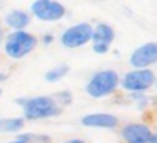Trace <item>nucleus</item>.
<instances>
[{
	"label": "nucleus",
	"instance_id": "f257e3e1",
	"mask_svg": "<svg viewBox=\"0 0 157 143\" xmlns=\"http://www.w3.org/2000/svg\"><path fill=\"white\" fill-rule=\"evenodd\" d=\"M17 105L22 108V118L25 121H41V119H51L63 113V108L56 103L52 96L39 94L31 98H19L15 99Z\"/></svg>",
	"mask_w": 157,
	"mask_h": 143
},
{
	"label": "nucleus",
	"instance_id": "f03ea898",
	"mask_svg": "<svg viewBox=\"0 0 157 143\" xmlns=\"http://www.w3.org/2000/svg\"><path fill=\"white\" fill-rule=\"evenodd\" d=\"M120 88V74L115 69H101L90 76L85 86V91L90 98L103 99L115 94Z\"/></svg>",
	"mask_w": 157,
	"mask_h": 143
},
{
	"label": "nucleus",
	"instance_id": "7ed1b4c3",
	"mask_svg": "<svg viewBox=\"0 0 157 143\" xmlns=\"http://www.w3.org/2000/svg\"><path fill=\"white\" fill-rule=\"evenodd\" d=\"M2 44H4L5 56L14 61H19V59H24L25 56H29L31 52H34L39 41L29 31H15L5 34Z\"/></svg>",
	"mask_w": 157,
	"mask_h": 143
},
{
	"label": "nucleus",
	"instance_id": "20e7f679",
	"mask_svg": "<svg viewBox=\"0 0 157 143\" xmlns=\"http://www.w3.org/2000/svg\"><path fill=\"white\" fill-rule=\"evenodd\" d=\"M155 72L152 69H130L120 76V88L128 94H147L154 88Z\"/></svg>",
	"mask_w": 157,
	"mask_h": 143
},
{
	"label": "nucleus",
	"instance_id": "39448f33",
	"mask_svg": "<svg viewBox=\"0 0 157 143\" xmlns=\"http://www.w3.org/2000/svg\"><path fill=\"white\" fill-rule=\"evenodd\" d=\"M93 37V24L90 22H78L66 27L59 35V42L66 49H79L91 42Z\"/></svg>",
	"mask_w": 157,
	"mask_h": 143
},
{
	"label": "nucleus",
	"instance_id": "423d86ee",
	"mask_svg": "<svg viewBox=\"0 0 157 143\" xmlns=\"http://www.w3.org/2000/svg\"><path fill=\"white\" fill-rule=\"evenodd\" d=\"M29 14L39 22H58L66 15V7L58 0H34L29 5Z\"/></svg>",
	"mask_w": 157,
	"mask_h": 143
},
{
	"label": "nucleus",
	"instance_id": "0eeeda50",
	"mask_svg": "<svg viewBox=\"0 0 157 143\" xmlns=\"http://www.w3.org/2000/svg\"><path fill=\"white\" fill-rule=\"evenodd\" d=\"M128 64L132 69H152L157 64V42H144L137 46L128 57Z\"/></svg>",
	"mask_w": 157,
	"mask_h": 143
},
{
	"label": "nucleus",
	"instance_id": "6e6552de",
	"mask_svg": "<svg viewBox=\"0 0 157 143\" xmlns=\"http://www.w3.org/2000/svg\"><path fill=\"white\" fill-rule=\"evenodd\" d=\"M115 41V29L106 22H98L93 25V37H91V47L95 54H106L110 51V46Z\"/></svg>",
	"mask_w": 157,
	"mask_h": 143
},
{
	"label": "nucleus",
	"instance_id": "1a4fd4ad",
	"mask_svg": "<svg viewBox=\"0 0 157 143\" xmlns=\"http://www.w3.org/2000/svg\"><path fill=\"white\" fill-rule=\"evenodd\" d=\"M152 128L147 123H127L120 130L123 143H149L152 138Z\"/></svg>",
	"mask_w": 157,
	"mask_h": 143
},
{
	"label": "nucleus",
	"instance_id": "9d476101",
	"mask_svg": "<svg viewBox=\"0 0 157 143\" xmlns=\"http://www.w3.org/2000/svg\"><path fill=\"white\" fill-rule=\"evenodd\" d=\"M83 126L88 128H103V130H113L120 125L118 116L112 113H88L79 119Z\"/></svg>",
	"mask_w": 157,
	"mask_h": 143
},
{
	"label": "nucleus",
	"instance_id": "9b49d317",
	"mask_svg": "<svg viewBox=\"0 0 157 143\" xmlns=\"http://www.w3.org/2000/svg\"><path fill=\"white\" fill-rule=\"evenodd\" d=\"M31 22H32L31 14H29V10H24V9H12L4 17V25L10 29V32L27 31Z\"/></svg>",
	"mask_w": 157,
	"mask_h": 143
},
{
	"label": "nucleus",
	"instance_id": "f8f14e48",
	"mask_svg": "<svg viewBox=\"0 0 157 143\" xmlns=\"http://www.w3.org/2000/svg\"><path fill=\"white\" fill-rule=\"evenodd\" d=\"M25 126V119L22 116H7L0 118V133L4 135H19Z\"/></svg>",
	"mask_w": 157,
	"mask_h": 143
},
{
	"label": "nucleus",
	"instance_id": "ddd939ff",
	"mask_svg": "<svg viewBox=\"0 0 157 143\" xmlns=\"http://www.w3.org/2000/svg\"><path fill=\"white\" fill-rule=\"evenodd\" d=\"M68 72H69V66L64 64V62H59V64L52 66L51 69H48L44 72V79L48 82H51V84H54V82L63 81L68 76Z\"/></svg>",
	"mask_w": 157,
	"mask_h": 143
},
{
	"label": "nucleus",
	"instance_id": "4468645a",
	"mask_svg": "<svg viewBox=\"0 0 157 143\" xmlns=\"http://www.w3.org/2000/svg\"><path fill=\"white\" fill-rule=\"evenodd\" d=\"M52 98L56 99V103H58L61 108H64V106H69L73 103V93L68 91V89H63V91H58Z\"/></svg>",
	"mask_w": 157,
	"mask_h": 143
},
{
	"label": "nucleus",
	"instance_id": "2eb2a0df",
	"mask_svg": "<svg viewBox=\"0 0 157 143\" xmlns=\"http://www.w3.org/2000/svg\"><path fill=\"white\" fill-rule=\"evenodd\" d=\"M17 138L24 140L25 143H51V138L44 135H34V133H24V135H19Z\"/></svg>",
	"mask_w": 157,
	"mask_h": 143
},
{
	"label": "nucleus",
	"instance_id": "dca6fc26",
	"mask_svg": "<svg viewBox=\"0 0 157 143\" xmlns=\"http://www.w3.org/2000/svg\"><path fill=\"white\" fill-rule=\"evenodd\" d=\"M61 143H88V141H85V140H81V138H69V140H64V141H61Z\"/></svg>",
	"mask_w": 157,
	"mask_h": 143
},
{
	"label": "nucleus",
	"instance_id": "f3484780",
	"mask_svg": "<svg viewBox=\"0 0 157 143\" xmlns=\"http://www.w3.org/2000/svg\"><path fill=\"white\" fill-rule=\"evenodd\" d=\"M52 41H54V37H52V34H46L44 37H42V42H44V44H51Z\"/></svg>",
	"mask_w": 157,
	"mask_h": 143
},
{
	"label": "nucleus",
	"instance_id": "a211bd4d",
	"mask_svg": "<svg viewBox=\"0 0 157 143\" xmlns=\"http://www.w3.org/2000/svg\"><path fill=\"white\" fill-rule=\"evenodd\" d=\"M4 37H5V32H4V27L0 25V44L4 42Z\"/></svg>",
	"mask_w": 157,
	"mask_h": 143
},
{
	"label": "nucleus",
	"instance_id": "6ab92c4d",
	"mask_svg": "<svg viewBox=\"0 0 157 143\" xmlns=\"http://www.w3.org/2000/svg\"><path fill=\"white\" fill-rule=\"evenodd\" d=\"M149 143H157V131H154L152 133V138H150V141Z\"/></svg>",
	"mask_w": 157,
	"mask_h": 143
},
{
	"label": "nucleus",
	"instance_id": "aec40b11",
	"mask_svg": "<svg viewBox=\"0 0 157 143\" xmlns=\"http://www.w3.org/2000/svg\"><path fill=\"white\" fill-rule=\"evenodd\" d=\"M7 143H25L24 140H21V138H15V140H10V141H7Z\"/></svg>",
	"mask_w": 157,
	"mask_h": 143
},
{
	"label": "nucleus",
	"instance_id": "412c9836",
	"mask_svg": "<svg viewBox=\"0 0 157 143\" xmlns=\"http://www.w3.org/2000/svg\"><path fill=\"white\" fill-rule=\"evenodd\" d=\"M154 88L157 89V74H155V82H154Z\"/></svg>",
	"mask_w": 157,
	"mask_h": 143
},
{
	"label": "nucleus",
	"instance_id": "4be33fe9",
	"mask_svg": "<svg viewBox=\"0 0 157 143\" xmlns=\"http://www.w3.org/2000/svg\"><path fill=\"white\" fill-rule=\"evenodd\" d=\"M0 96H2V89H0Z\"/></svg>",
	"mask_w": 157,
	"mask_h": 143
}]
</instances>
